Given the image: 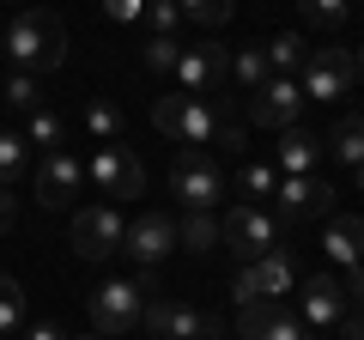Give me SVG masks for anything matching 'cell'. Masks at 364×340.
Wrapping results in <instances>:
<instances>
[{
  "label": "cell",
  "mask_w": 364,
  "mask_h": 340,
  "mask_svg": "<svg viewBox=\"0 0 364 340\" xmlns=\"http://www.w3.org/2000/svg\"><path fill=\"white\" fill-rule=\"evenodd\" d=\"M25 170H31V140L25 134H0V188L18 183Z\"/></svg>",
  "instance_id": "cb8c5ba5"
},
{
  "label": "cell",
  "mask_w": 364,
  "mask_h": 340,
  "mask_svg": "<svg viewBox=\"0 0 364 340\" xmlns=\"http://www.w3.org/2000/svg\"><path fill=\"white\" fill-rule=\"evenodd\" d=\"M213 340H225V334H213Z\"/></svg>",
  "instance_id": "7bdbcfd3"
},
{
  "label": "cell",
  "mask_w": 364,
  "mask_h": 340,
  "mask_svg": "<svg viewBox=\"0 0 364 340\" xmlns=\"http://www.w3.org/2000/svg\"><path fill=\"white\" fill-rule=\"evenodd\" d=\"M13 231V188H0V237Z\"/></svg>",
  "instance_id": "8d00e7d4"
},
{
  "label": "cell",
  "mask_w": 364,
  "mask_h": 340,
  "mask_svg": "<svg viewBox=\"0 0 364 340\" xmlns=\"http://www.w3.org/2000/svg\"><path fill=\"white\" fill-rule=\"evenodd\" d=\"M122 249H128L134 262L152 274L170 249H176V219H164V213H140V219L128 225V237H122Z\"/></svg>",
  "instance_id": "9a60e30c"
},
{
  "label": "cell",
  "mask_w": 364,
  "mask_h": 340,
  "mask_svg": "<svg viewBox=\"0 0 364 340\" xmlns=\"http://www.w3.org/2000/svg\"><path fill=\"white\" fill-rule=\"evenodd\" d=\"M231 73H237V85H243V92H261V85L273 79V67H267V55L249 43V49H231Z\"/></svg>",
  "instance_id": "603a6c76"
},
{
  "label": "cell",
  "mask_w": 364,
  "mask_h": 340,
  "mask_svg": "<svg viewBox=\"0 0 364 340\" xmlns=\"http://www.w3.org/2000/svg\"><path fill=\"white\" fill-rule=\"evenodd\" d=\"M298 13L310 18V25H322V31H340L352 18V0H298Z\"/></svg>",
  "instance_id": "484cf974"
},
{
  "label": "cell",
  "mask_w": 364,
  "mask_h": 340,
  "mask_svg": "<svg viewBox=\"0 0 364 340\" xmlns=\"http://www.w3.org/2000/svg\"><path fill=\"white\" fill-rule=\"evenodd\" d=\"M304 340H328V334H304Z\"/></svg>",
  "instance_id": "ab89813d"
},
{
  "label": "cell",
  "mask_w": 364,
  "mask_h": 340,
  "mask_svg": "<svg viewBox=\"0 0 364 340\" xmlns=\"http://www.w3.org/2000/svg\"><path fill=\"white\" fill-rule=\"evenodd\" d=\"M322 249H328V262H340V267H358V262H364V219H346V213H328Z\"/></svg>",
  "instance_id": "ac0fdd59"
},
{
  "label": "cell",
  "mask_w": 364,
  "mask_h": 340,
  "mask_svg": "<svg viewBox=\"0 0 364 340\" xmlns=\"http://www.w3.org/2000/svg\"><path fill=\"white\" fill-rule=\"evenodd\" d=\"M273 201H279V219H328L334 213V183H322V176H279V188H273Z\"/></svg>",
  "instance_id": "7c38bea8"
},
{
  "label": "cell",
  "mask_w": 364,
  "mask_h": 340,
  "mask_svg": "<svg viewBox=\"0 0 364 340\" xmlns=\"http://www.w3.org/2000/svg\"><path fill=\"white\" fill-rule=\"evenodd\" d=\"M170 188L182 195V207H188V213H213V201L225 195V176L207 164L200 146H188V152L176 158V170H170Z\"/></svg>",
  "instance_id": "9c48e42d"
},
{
  "label": "cell",
  "mask_w": 364,
  "mask_h": 340,
  "mask_svg": "<svg viewBox=\"0 0 364 340\" xmlns=\"http://www.w3.org/2000/svg\"><path fill=\"white\" fill-rule=\"evenodd\" d=\"M316 158H322V140H316L310 128H286L279 134V170H286V176H310Z\"/></svg>",
  "instance_id": "d6986e66"
},
{
  "label": "cell",
  "mask_w": 364,
  "mask_h": 340,
  "mask_svg": "<svg viewBox=\"0 0 364 340\" xmlns=\"http://www.w3.org/2000/svg\"><path fill=\"white\" fill-rule=\"evenodd\" d=\"M352 340H364V316H358V322H352Z\"/></svg>",
  "instance_id": "74e56055"
},
{
  "label": "cell",
  "mask_w": 364,
  "mask_h": 340,
  "mask_svg": "<svg viewBox=\"0 0 364 340\" xmlns=\"http://www.w3.org/2000/svg\"><path fill=\"white\" fill-rule=\"evenodd\" d=\"M176 243L182 249H195V255H213V249H225V231L213 213H188V219L176 225Z\"/></svg>",
  "instance_id": "ffe728a7"
},
{
  "label": "cell",
  "mask_w": 364,
  "mask_h": 340,
  "mask_svg": "<svg viewBox=\"0 0 364 340\" xmlns=\"http://www.w3.org/2000/svg\"><path fill=\"white\" fill-rule=\"evenodd\" d=\"M237 183H243V195H273V188H279V176H273V170L267 164H243V170H237Z\"/></svg>",
  "instance_id": "d6a6232c"
},
{
  "label": "cell",
  "mask_w": 364,
  "mask_h": 340,
  "mask_svg": "<svg viewBox=\"0 0 364 340\" xmlns=\"http://www.w3.org/2000/svg\"><path fill=\"white\" fill-rule=\"evenodd\" d=\"M0 49H13V61L25 67V73H61L67 61V31L55 13H18L13 25H6V43Z\"/></svg>",
  "instance_id": "6da1fadb"
},
{
  "label": "cell",
  "mask_w": 364,
  "mask_h": 340,
  "mask_svg": "<svg viewBox=\"0 0 364 340\" xmlns=\"http://www.w3.org/2000/svg\"><path fill=\"white\" fill-rule=\"evenodd\" d=\"M261 55H267L273 73H286V79H298V73H304V37H298V31H279V37H273Z\"/></svg>",
  "instance_id": "44dd1931"
},
{
  "label": "cell",
  "mask_w": 364,
  "mask_h": 340,
  "mask_svg": "<svg viewBox=\"0 0 364 340\" xmlns=\"http://www.w3.org/2000/svg\"><path fill=\"white\" fill-rule=\"evenodd\" d=\"M176 79H182V92H188V97L219 92L225 79H231V49H225V43H200V49H182Z\"/></svg>",
  "instance_id": "4fadbf2b"
},
{
  "label": "cell",
  "mask_w": 364,
  "mask_h": 340,
  "mask_svg": "<svg viewBox=\"0 0 364 340\" xmlns=\"http://www.w3.org/2000/svg\"><path fill=\"white\" fill-rule=\"evenodd\" d=\"M104 13H109V18H140L146 0H104Z\"/></svg>",
  "instance_id": "e575fe53"
},
{
  "label": "cell",
  "mask_w": 364,
  "mask_h": 340,
  "mask_svg": "<svg viewBox=\"0 0 364 340\" xmlns=\"http://www.w3.org/2000/svg\"><path fill=\"white\" fill-rule=\"evenodd\" d=\"M358 183H364V164H358Z\"/></svg>",
  "instance_id": "b9f144b4"
},
{
  "label": "cell",
  "mask_w": 364,
  "mask_h": 340,
  "mask_svg": "<svg viewBox=\"0 0 364 340\" xmlns=\"http://www.w3.org/2000/svg\"><path fill=\"white\" fill-rule=\"evenodd\" d=\"M25 340H67V334H61L55 322H31V328H25Z\"/></svg>",
  "instance_id": "d590c367"
},
{
  "label": "cell",
  "mask_w": 364,
  "mask_h": 340,
  "mask_svg": "<svg viewBox=\"0 0 364 340\" xmlns=\"http://www.w3.org/2000/svg\"><path fill=\"white\" fill-rule=\"evenodd\" d=\"M237 340H304V322L286 304H243L237 310Z\"/></svg>",
  "instance_id": "e0dca14e"
},
{
  "label": "cell",
  "mask_w": 364,
  "mask_h": 340,
  "mask_svg": "<svg viewBox=\"0 0 364 340\" xmlns=\"http://www.w3.org/2000/svg\"><path fill=\"white\" fill-rule=\"evenodd\" d=\"M176 13L188 18V25H207V31H219L225 18H231V0H176Z\"/></svg>",
  "instance_id": "f1b7e54d"
},
{
  "label": "cell",
  "mask_w": 364,
  "mask_h": 340,
  "mask_svg": "<svg viewBox=\"0 0 364 340\" xmlns=\"http://www.w3.org/2000/svg\"><path fill=\"white\" fill-rule=\"evenodd\" d=\"M298 116H304V85L298 79H286V73H273L261 92H249V122L255 128H298Z\"/></svg>",
  "instance_id": "ba28073f"
},
{
  "label": "cell",
  "mask_w": 364,
  "mask_h": 340,
  "mask_svg": "<svg viewBox=\"0 0 364 340\" xmlns=\"http://www.w3.org/2000/svg\"><path fill=\"white\" fill-rule=\"evenodd\" d=\"M85 188V164H79L73 152H43V164H37V201L43 207H67V201Z\"/></svg>",
  "instance_id": "2e32d148"
},
{
  "label": "cell",
  "mask_w": 364,
  "mask_h": 340,
  "mask_svg": "<svg viewBox=\"0 0 364 340\" xmlns=\"http://www.w3.org/2000/svg\"><path fill=\"white\" fill-rule=\"evenodd\" d=\"M328 152H334L340 164H352V170H358V164H364V122H358V116L334 122V134H328Z\"/></svg>",
  "instance_id": "7402d4cb"
},
{
  "label": "cell",
  "mask_w": 364,
  "mask_h": 340,
  "mask_svg": "<svg viewBox=\"0 0 364 340\" xmlns=\"http://www.w3.org/2000/svg\"><path fill=\"white\" fill-rule=\"evenodd\" d=\"M346 292H340V280L334 274H310L304 280V322L316 328V334H340L346 328Z\"/></svg>",
  "instance_id": "5bb4252c"
},
{
  "label": "cell",
  "mask_w": 364,
  "mask_h": 340,
  "mask_svg": "<svg viewBox=\"0 0 364 340\" xmlns=\"http://www.w3.org/2000/svg\"><path fill=\"white\" fill-rule=\"evenodd\" d=\"M140 61L152 67V73H176V61H182V43H176V37H152Z\"/></svg>",
  "instance_id": "4dcf8cb0"
},
{
  "label": "cell",
  "mask_w": 364,
  "mask_h": 340,
  "mask_svg": "<svg viewBox=\"0 0 364 340\" xmlns=\"http://www.w3.org/2000/svg\"><path fill=\"white\" fill-rule=\"evenodd\" d=\"M358 79H364V55H358Z\"/></svg>",
  "instance_id": "60d3db41"
},
{
  "label": "cell",
  "mask_w": 364,
  "mask_h": 340,
  "mask_svg": "<svg viewBox=\"0 0 364 340\" xmlns=\"http://www.w3.org/2000/svg\"><path fill=\"white\" fill-rule=\"evenodd\" d=\"M146 298H152V274L140 267V280H109V286L91 292V328L97 334H128V328H140L146 316Z\"/></svg>",
  "instance_id": "7a4b0ae2"
},
{
  "label": "cell",
  "mask_w": 364,
  "mask_h": 340,
  "mask_svg": "<svg viewBox=\"0 0 364 340\" xmlns=\"http://www.w3.org/2000/svg\"><path fill=\"white\" fill-rule=\"evenodd\" d=\"M6 104L31 116V110L43 104V85H37V73H6Z\"/></svg>",
  "instance_id": "f546056e"
},
{
  "label": "cell",
  "mask_w": 364,
  "mask_h": 340,
  "mask_svg": "<svg viewBox=\"0 0 364 340\" xmlns=\"http://www.w3.org/2000/svg\"><path fill=\"white\" fill-rule=\"evenodd\" d=\"M25 140L31 146H43V152H67V146H61V116H55V110H31V134H25Z\"/></svg>",
  "instance_id": "4316f807"
},
{
  "label": "cell",
  "mask_w": 364,
  "mask_h": 340,
  "mask_svg": "<svg viewBox=\"0 0 364 340\" xmlns=\"http://www.w3.org/2000/svg\"><path fill=\"white\" fill-rule=\"evenodd\" d=\"M85 128L97 134V146H109V140L122 134V110L104 104V97H91V104H85Z\"/></svg>",
  "instance_id": "83f0119b"
},
{
  "label": "cell",
  "mask_w": 364,
  "mask_h": 340,
  "mask_svg": "<svg viewBox=\"0 0 364 340\" xmlns=\"http://www.w3.org/2000/svg\"><path fill=\"white\" fill-rule=\"evenodd\" d=\"M152 122H158V134H170V140H182V146H207L213 134H225L219 104H207V97H188V92L158 97V104H152Z\"/></svg>",
  "instance_id": "3957f363"
},
{
  "label": "cell",
  "mask_w": 364,
  "mask_h": 340,
  "mask_svg": "<svg viewBox=\"0 0 364 340\" xmlns=\"http://www.w3.org/2000/svg\"><path fill=\"white\" fill-rule=\"evenodd\" d=\"M340 292H346V304H364V262H358V267H346Z\"/></svg>",
  "instance_id": "836d02e7"
},
{
  "label": "cell",
  "mask_w": 364,
  "mask_h": 340,
  "mask_svg": "<svg viewBox=\"0 0 364 340\" xmlns=\"http://www.w3.org/2000/svg\"><path fill=\"white\" fill-rule=\"evenodd\" d=\"M140 322L152 328L158 340H213V334H219V322H213L207 310H195V304H176V298L146 304V316H140Z\"/></svg>",
  "instance_id": "8fae6325"
},
{
  "label": "cell",
  "mask_w": 364,
  "mask_h": 340,
  "mask_svg": "<svg viewBox=\"0 0 364 340\" xmlns=\"http://www.w3.org/2000/svg\"><path fill=\"white\" fill-rule=\"evenodd\" d=\"M79 340H104V334H79Z\"/></svg>",
  "instance_id": "f35d334b"
},
{
  "label": "cell",
  "mask_w": 364,
  "mask_h": 340,
  "mask_svg": "<svg viewBox=\"0 0 364 340\" xmlns=\"http://www.w3.org/2000/svg\"><path fill=\"white\" fill-rule=\"evenodd\" d=\"M146 25H152V37H170V31L182 25V13H176V0H146Z\"/></svg>",
  "instance_id": "1f68e13d"
},
{
  "label": "cell",
  "mask_w": 364,
  "mask_h": 340,
  "mask_svg": "<svg viewBox=\"0 0 364 340\" xmlns=\"http://www.w3.org/2000/svg\"><path fill=\"white\" fill-rule=\"evenodd\" d=\"M18 328H25V286L0 274V334H18Z\"/></svg>",
  "instance_id": "d4e9b609"
},
{
  "label": "cell",
  "mask_w": 364,
  "mask_h": 340,
  "mask_svg": "<svg viewBox=\"0 0 364 340\" xmlns=\"http://www.w3.org/2000/svg\"><path fill=\"white\" fill-rule=\"evenodd\" d=\"M352 73H358V61H352L346 49H316L304 55V97H316V104H334V97L352 92Z\"/></svg>",
  "instance_id": "30bf717a"
},
{
  "label": "cell",
  "mask_w": 364,
  "mask_h": 340,
  "mask_svg": "<svg viewBox=\"0 0 364 340\" xmlns=\"http://www.w3.org/2000/svg\"><path fill=\"white\" fill-rule=\"evenodd\" d=\"M122 237H128V225H122V213L109 207V201L73 213V249L85 255V262H109V255L122 249Z\"/></svg>",
  "instance_id": "5b68a950"
},
{
  "label": "cell",
  "mask_w": 364,
  "mask_h": 340,
  "mask_svg": "<svg viewBox=\"0 0 364 340\" xmlns=\"http://www.w3.org/2000/svg\"><path fill=\"white\" fill-rule=\"evenodd\" d=\"M286 292H291V262H286V249H273V255H261V262H243V274L231 280L237 310H243V304H279Z\"/></svg>",
  "instance_id": "8992f818"
},
{
  "label": "cell",
  "mask_w": 364,
  "mask_h": 340,
  "mask_svg": "<svg viewBox=\"0 0 364 340\" xmlns=\"http://www.w3.org/2000/svg\"><path fill=\"white\" fill-rule=\"evenodd\" d=\"M85 183H97V195H109V201H134V195H146V164L128 146L109 140L85 158Z\"/></svg>",
  "instance_id": "277c9868"
},
{
  "label": "cell",
  "mask_w": 364,
  "mask_h": 340,
  "mask_svg": "<svg viewBox=\"0 0 364 340\" xmlns=\"http://www.w3.org/2000/svg\"><path fill=\"white\" fill-rule=\"evenodd\" d=\"M219 231H225V249H237L243 262H261V255H273V249H279V219H273V213H261L255 201H249V207H237Z\"/></svg>",
  "instance_id": "52a82bcc"
}]
</instances>
